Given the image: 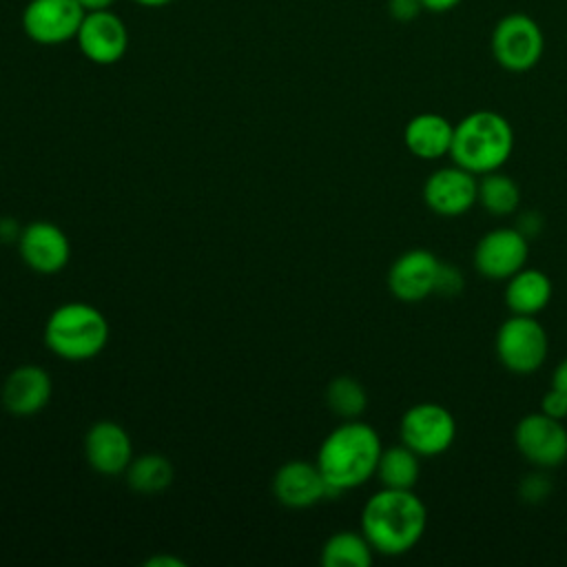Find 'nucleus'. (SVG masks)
<instances>
[{
	"label": "nucleus",
	"instance_id": "f257e3e1",
	"mask_svg": "<svg viewBox=\"0 0 567 567\" xmlns=\"http://www.w3.org/2000/svg\"><path fill=\"white\" fill-rule=\"evenodd\" d=\"M427 509L412 489L383 487L361 509V532L374 551L401 556L423 536Z\"/></svg>",
	"mask_w": 567,
	"mask_h": 567
},
{
	"label": "nucleus",
	"instance_id": "f03ea898",
	"mask_svg": "<svg viewBox=\"0 0 567 567\" xmlns=\"http://www.w3.org/2000/svg\"><path fill=\"white\" fill-rule=\"evenodd\" d=\"M381 450V439L372 425L357 419L337 425L317 452V467L330 494L363 485L377 472Z\"/></svg>",
	"mask_w": 567,
	"mask_h": 567
},
{
	"label": "nucleus",
	"instance_id": "7ed1b4c3",
	"mask_svg": "<svg viewBox=\"0 0 567 567\" xmlns=\"http://www.w3.org/2000/svg\"><path fill=\"white\" fill-rule=\"evenodd\" d=\"M514 151L512 124L496 111H472L454 124L450 157L456 166L485 175L498 171Z\"/></svg>",
	"mask_w": 567,
	"mask_h": 567
},
{
	"label": "nucleus",
	"instance_id": "20e7f679",
	"mask_svg": "<svg viewBox=\"0 0 567 567\" xmlns=\"http://www.w3.org/2000/svg\"><path fill=\"white\" fill-rule=\"evenodd\" d=\"M109 341V321L91 303L69 301L58 306L44 323L47 348L64 361H89Z\"/></svg>",
	"mask_w": 567,
	"mask_h": 567
},
{
	"label": "nucleus",
	"instance_id": "39448f33",
	"mask_svg": "<svg viewBox=\"0 0 567 567\" xmlns=\"http://www.w3.org/2000/svg\"><path fill=\"white\" fill-rule=\"evenodd\" d=\"M489 51L496 64L509 73L532 71L545 51L543 29L523 11L505 13L492 29Z\"/></svg>",
	"mask_w": 567,
	"mask_h": 567
},
{
	"label": "nucleus",
	"instance_id": "423d86ee",
	"mask_svg": "<svg viewBox=\"0 0 567 567\" xmlns=\"http://www.w3.org/2000/svg\"><path fill=\"white\" fill-rule=\"evenodd\" d=\"M547 332L529 315H512L496 332V357L514 374L536 372L547 357Z\"/></svg>",
	"mask_w": 567,
	"mask_h": 567
},
{
	"label": "nucleus",
	"instance_id": "0eeeda50",
	"mask_svg": "<svg viewBox=\"0 0 567 567\" xmlns=\"http://www.w3.org/2000/svg\"><path fill=\"white\" fill-rule=\"evenodd\" d=\"M86 11L78 0H29L20 24L24 35L42 47H58L75 40Z\"/></svg>",
	"mask_w": 567,
	"mask_h": 567
},
{
	"label": "nucleus",
	"instance_id": "6e6552de",
	"mask_svg": "<svg viewBox=\"0 0 567 567\" xmlns=\"http://www.w3.org/2000/svg\"><path fill=\"white\" fill-rule=\"evenodd\" d=\"M401 443L419 456H436L450 450L456 439V421L441 403H416L405 410L399 425Z\"/></svg>",
	"mask_w": 567,
	"mask_h": 567
},
{
	"label": "nucleus",
	"instance_id": "1a4fd4ad",
	"mask_svg": "<svg viewBox=\"0 0 567 567\" xmlns=\"http://www.w3.org/2000/svg\"><path fill=\"white\" fill-rule=\"evenodd\" d=\"M80 53L100 66L120 62L128 51L126 22L111 9L89 11L75 35Z\"/></svg>",
	"mask_w": 567,
	"mask_h": 567
},
{
	"label": "nucleus",
	"instance_id": "9d476101",
	"mask_svg": "<svg viewBox=\"0 0 567 567\" xmlns=\"http://www.w3.org/2000/svg\"><path fill=\"white\" fill-rule=\"evenodd\" d=\"M514 443L538 467H556L567 458V430L545 412L523 416L514 430Z\"/></svg>",
	"mask_w": 567,
	"mask_h": 567
},
{
	"label": "nucleus",
	"instance_id": "9b49d317",
	"mask_svg": "<svg viewBox=\"0 0 567 567\" xmlns=\"http://www.w3.org/2000/svg\"><path fill=\"white\" fill-rule=\"evenodd\" d=\"M527 257V237L518 228H494L474 248V266L487 279H509L525 268Z\"/></svg>",
	"mask_w": 567,
	"mask_h": 567
},
{
	"label": "nucleus",
	"instance_id": "f8f14e48",
	"mask_svg": "<svg viewBox=\"0 0 567 567\" xmlns=\"http://www.w3.org/2000/svg\"><path fill=\"white\" fill-rule=\"evenodd\" d=\"M423 199L432 213L458 217L478 202L476 175L456 164L439 168L425 179Z\"/></svg>",
	"mask_w": 567,
	"mask_h": 567
},
{
	"label": "nucleus",
	"instance_id": "ddd939ff",
	"mask_svg": "<svg viewBox=\"0 0 567 567\" xmlns=\"http://www.w3.org/2000/svg\"><path fill=\"white\" fill-rule=\"evenodd\" d=\"M18 252L31 270L55 275L69 264L71 244L60 226L51 221H31L20 230Z\"/></svg>",
	"mask_w": 567,
	"mask_h": 567
},
{
	"label": "nucleus",
	"instance_id": "4468645a",
	"mask_svg": "<svg viewBox=\"0 0 567 567\" xmlns=\"http://www.w3.org/2000/svg\"><path fill=\"white\" fill-rule=\"evenodd\" d=\"M441 261L425 248H412L403 252L388 272L390 292L405 303L423 301L436 288Z\"/></svg>",
	"mask_w": 567,
	"mask_h": 567
},
{
	"label": "nucleus",
	"instance_id": "2eb2a0df",
	"mask_svg": "<svg viewBox=\"0 0 567 567\" xmlns=\"http://www.w3.org/2000/svg\"><path fill=\"white\" fill-rule=\"evenodd\" d=\"M84 456L97 474H122L133 461L131 436L115 421H95L84 436Z\"/></svg>",
	"mask_w": 567,
	"mask_h": 567
},
{
	"label": "nucleus",
	"instance_id": "dca6fc26",
	"mask_svg": "<svg viewBox=\"0 0 567 567\" xmlns=\"http://www.w3.org/2000/svg\"><path fill=\"white\" fill-rule=\"evenodd\" d=\"M53 383L44 368L27 363L11 370L2 383L0 401L16 416H33L42 412L51 399Z\"/></svg>",
	"mask_w": 567,
	"mask_h": 567
},
{
	"label": "nucleus",
	"instance_id": "f3484780",
	"mask_svg": "<svg viewBox=\"0 0 567 567\" xmlns=\"http://www.w3.org/2000/svg\"><path fill=\"white\" fill-rule=\"evenodd\" d=\"M272 492L281 505L292 509L312 507L321 498L330 496L328 483L319 472L317 463H308L301 458L288 461L275 472Z\"/></svg>",
	"mask_w": 567,
	"mask_h": 567
},
{
	"label": "nucleus",
	"instance_id": "a211bd4d",
	"mask_svg": "<svg viewBox=\"0 0 567 567\" xmlns=\"http://www.w3.org/2000/svg\"><path fill=\"white\" fill-rule=\"evenodd\" d=\"M454 124L439 113H419L403 128V142L414 157L439 159L450 155Z\"/></svg>",
	"mask_w": 567,
	"mask_h": 567
},
{
	"label": "nucleus",
	"instance_id": "6ab92c4d",
	"mask_svg": "<svg viewBox=\"0 0 567 567\" xmlns=\"http://www.w3.org/2000/svg\"><path fill=\"white\" fill-rule=\"evenodd\" d=\"M551 299V279L536 268H520L507 279L505 303L512 315H538Z\"/></svg>",
	"mask_w": 567,
	"mask_h": 567
},
{
	"label": "nucleus",
	"instance_id": "aec40b11",
	"mask_svg": "<svg viewBox=\"0 0 567 567\" xmlns=\"http://www.w3.org/2000/svg\"><path fill=\"white\" fill-rule=\"evenodd\" d=\"M372 545L357 532L343 529L332 534L321 547L323 567H368L372 563Z\"/></svg>",
	"mask_w": 567,
	"mask_h": 567
},
{
	"label": "nucleus",
	"instance_id": "412c9836",
	"mask_svg": "<svg viewBox=\"0 0 567 567\" xmlns=\"http://www.w3.org/2000/svg\"><path fill=\"white\" fill-rule=\"evenodd\" d=\"M419 454L401 443L390 450H381L374 474L379 476L383 487L412 489L419 481Z\"/></svg>",
	"mask_w": 567,
	"mask_h": 567
},
{
	"label": "nucleus",
	"instance_id": "4be33fe9",
	"mask_svg": "<svg viewBox=\"0 0 567 567\" xmlns=\"http://www.w3.org/2000/svg\"><path fill=\"white\" fill-rule=\"evenodd\" d=\"M126 483L137 494H159L173 483V465L162 454H142L126 467Z\"/></svg>",
	"mask_w": 567,
	"mask_h": 567
},
{
	"label": "nucleus",
	"instance_id": "5701e85b",
	"mask_svg": "<svg viewBox=\"0 0 567 567\" xmlns=\"http://www.w3.org/2000/svg\"><path fill=\"white\" fill-rule=\"evenodd\" d=\"M478 202L489 215H509L518 208L520 202L518 184L501 171L485 173L478 182Z\"/></svg>",
	"mask_w": 567,
	"mask_h": 567
},
{
	"label": "nucleus",
	"instance_id": "b1692460",
	"mask_svg": "<svg viewBox=\"0 0 567 567\" xmlns=\"http://www.w3.org/2000/svg\"><path fill=\"white\" fill-rule=\"evenodd\" d=\"M326 401H328V408L337 416L350 421V419H357L363 414V410L368 405V394H365V388L357 379L343 374L328 383Z\"/></svg>",
	"mask_w": 567,
	"mask_h": 567
},
{
	"label": "nucleus",
	"instance_id": "393cba45",
	"mask_svg": "<svg viewBox=\"0 0 567 567\" xmlns=\"http://www.w3.org/2000/svg\"><path fill=\"white\" fill-rule=\"evenodd\" d=\"M385 2H388L390 18L396 22H412L425 11L421 0H385Z\"/></svg>",
	"mask_w": 567,
	"mask_h": 567
},
{
	"label": "nucleus",
	"instance_id": "a878e982",
	"mask_svg": "<svg viewBox=\"0 0 567 567\" xmlns=\"http://www.w3.org/2000/svg\"><path fill=\"white\" fill-rule=\"evenodd\" d=\"M540 412H545L551 419L563 421L567 416V396L551 385V390H547L540 399Z\"/></svg>",
	"mask_w": 567,
	"mask_h": 567
},
{
	"label": "nucleus",
	"instance_id": "bb28decb",
	"mask_svg": "<svg viewBox=\"0 0 567 567\" xmlns=\"http://www.w3.org/2000/svg\"><path fill=\"white\" fill-rule=\"evenodd\" d=\"M461 288H463V277H461V272H458L454 266H450V264H441L434 292L454 295V292H458Z\"/></svg>",
	"mask_w": 567,
	"mask_h": 567
},
{
	"label": "nucleus",
	"instance_id": "cd10ccee",
	"mask_svg": "<svg viewBox=\"0 0 567 567\" xmlns=\"http://www.w3.org/2000/svg\"><path fill=\"white\" fill-rule=\"evenodd\" d=\"M463 0H421L423 9L427 13H447L452 11L454 7H458Z\"/></svg>",
	"mask_w": 567,
	"mask_h": 567
},
{
	"label": "nucleus",
	"instance_id": "c85d7f7f",
	"mask_svg": "<svg viewBox=\"0 0 567 567\" xmlns=\"http://www.w3.org/2000/svg\"><path fill=\"white\" fill-rule=\"evenodd\" d=\"M551 385L556 390H560L565 396H567V359H563L556 370H554V377H551Z\"/></svg>",
	"mask_w": 567,
	"mask_h": 567
},
{
	"label": "nucleus",
	"instance_id": "c756f323",
	"mask_svg": "<svg viewBox=\"0 0 567 567\" xmlns=\"http://www.w3.org/2000/svg\"><path fill=\"white\" fill-rule=\"evenodd\" d=\"M20 230H22V228H18L13 219H2V221H0V237H2L4 241H11V239L18 241Z\"/></svg>",
	"mask_w": 567,
	"mask_h": 567
},
{
	"label": "nucleus",
	"instance_id": "7c9ffc66",
	"mask_svg": "<svg viewBox=\"0 0 567 567\" xmlns=\"http://www.w3.org/2000/svg\"><path fill=\"white\" fill-rule=\"evenodd\" d=\"M80 7L89 13V11H102V9H111L115 4V0H78Z\"/></svg>",
	"mask_w": 567,
	"mask_h": 567
},
{
	"label": "nucleus",
	"instance_id": "2f4dec72",
	"mask_svg": "<svg viewBox=\"0 0 567 567\" xmlns=\"http://www.w3.org/2000/svg\"><path fill=\"white\" fill-rule=\"evenodd\" d=\"M146 565H153V567H157V565H175V567H182L184 563L182 560H175V558H166V556H159V558H148L146 560Z\"/></svg>",
	"mask_w": 567,
	"mask_h": 567
},
{
	"label": "nucleus",
	"instance_id": "473e14b6",
	"mask_svg": "<svg viewBox=\"0 0 567 567\" xmlns=\"http://www.w3.org/2000/svg\"><path fill=\"white\" fill-rule=\"evenodd\" d=\"M131 2H135V4H140V7L157 9V7H166V4H171L173 0H131Z\"/></svg>",
	"mask_w": 567,
	"mask_h": 567
}]
</instances>
